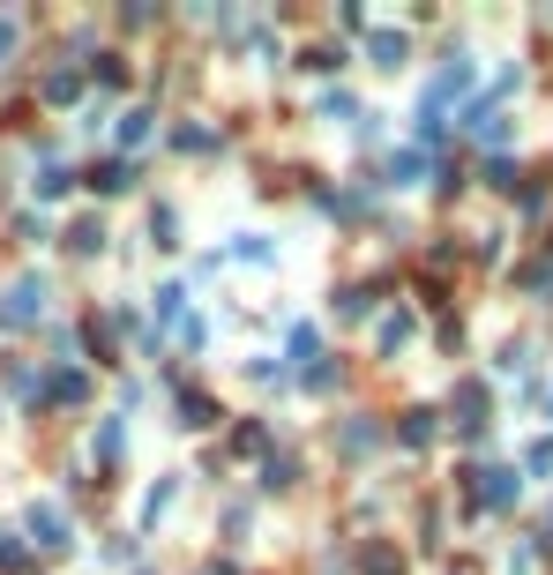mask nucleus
<instances>
[{"instance_id":"obj_2","label":"nucleus","mask_w":553,"mask_h":575,"mask_svg":"<svg viewBox=\"0 0 553 575\" xmlns=\"http://www.w3.org/2000/svg\"><path fill=\"white\" fill-rule=\"evenodd\" d=\"M31 531H38V545H68V516L53 501H31Z\"/></svg>"},{"instance_id":"obj_3","label":"nucleus","mask_w":553,"mask_h":575,"mask_svg":"<svg viewBox=\"0 0 553 575\" xmlns=\"http://www.w3.org/2000/svg\"><path fill=\"white\" fill-rule=\"evenodd\" d=\"M479 501H486V508H509L516 479H509V471H479Z\"/></svg>"},{"instance_id":"obj_4","label":"nucleus","mask_w":553,"mask_h":575,"mask_svg":"<svg viewBox=\"0 0 553 575\" xmlns=\"http://www.w3.org/2000/svg\"><path fill=\"white\" fill-rule=\"evenodd\" d=\"M367 53H375V68H404V38H396V31H375Z\"/></svg>"},{"instance_id":"obj_5","label":"nucleus","mask_w":553,"mask_h":575,"mask_svg":"<svg viewBox=\"0 0 553 575\" xmlns=\"http://www.w3.org/2000/svg\"><path fill=\"white\" fill-rule=\"evenodd\" d=\"M404 441H434V411H412L404 418Z\"/></svg>"},{"instance_id":"obj_1","label":"nucleus","mask_w":553,"mask_h":575,"mask_svg":"<svg viewBox=\"0 0 553 575\" xmlns=\"http://www.w3.org/2000/svg\"><path fill=\"white\" fill-rule=\"evenodd\" d=\"M38 299H45V285H38V277H23V285H15L8 299H0V322H8V329L38 322Z\"/></svg>"}]
</instances>
